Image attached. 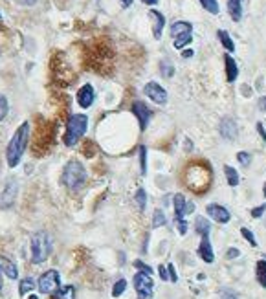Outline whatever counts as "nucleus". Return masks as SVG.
<instances>
[{
    "instance_id": "obj_48",
    "label": "nucleus",
    "mask_w": 266,
    "mask_h": 299,
    "mask_svg": "<svg viewBox=\"0 0 266 299\" xmlns=\"http://www.w3.org/2000/svg\"><path fill=\"white\" fill-rule=\"evenodd\" d=\"M141 2H143V4H147V6H156L158 2H160V0H141Z\"/></svg>"
},
{
    "instance_id": "obj_34",
    "label": "nucleus",
    "mask_w": 266,
    "mask_h": 299,
    "mask_svg": "<svg viewBox=\"0 0 266 299\" xmlns=\"http://www.w3.org/2000/svg\"><path fill=\"white\" fill-rule=\"evenodd\" d=\"M162 74L166 77H171L173 74H175V68H173L171 61H164L162 63Z\"/></svg>"
},
{
    "instance_id": "obj_44",
    "label": "nucleus",
    "mask_w": 266,
    "mask_h": 299,
    "mask_svg": "<svg viewBox=\"0 0 266 299\" xmlns=\"http://www.w3.org/2000/svg\"><path fill=\"white\" fill-rule=\"evenodd\" d=\"M259 108H261L262 112H266V96H262L261 99H259Z\"/></svg>"
},
{
    "instance_id": "obj_13",
    "label": "nucleus",
    "mask_w": 266,
    "mask_h": 299,
    "mask_svg": "<svg viewBox=\"0 0 266 299\" xmlns=\"http://www.w3.org/2000/svg\"><path fill=\"white\" fill-rule=\"evenodd\" d=\"M132 114L138 117V123H140V131H145L147 123L151 119V110L143 101H134L132 103Z\"/></svg>"
},
{
    "instance_id": "obj_28",
    "label": "nucleus",
    "mask_w": 266,
    "mask_h": 299,
    "mask_svg": "<svg viewBox=\"0 0 266 299\" xmlns=\"http://www.w3.org/2000/svg\"><path fill=\"white\" fill-rule=\"evenodd\" d=\"M198 2H200V6L207 11V13H211V15H219L221 8H219V2H217V0H198Z\"/></svg>"
},
{
    "instance_id": "obj_12",
    "label": "nucleus",
    "mask_w": 266,
    "mask_h": 299,
    "mask_svg": "<svg viewBox=\"0 0 266 299\" xmlns=\"http://www.w3.org/2000/svg\"><path fill=\"white\" fill-rule=\"evenodd\" d=\"M95 101V90L94 86L90 85V83H86V85H83L77 90V105H79L81 108H90L92 105H94Z\"/></svg>"
},
{
    "instance_id": "obj_41",
    "label": "nucleus",
    "mask_w": 266,
    "mask_h": 299,
    "mask_svg": "<svg viewBox=\"0 0 266 299\" xmlns=\"http://www.w3.org/2000/svg\"><path fill=\"white\" fill-rule=\"evenodd\" d=\"M257 132L261 134L262 142H266V131H264V127H262V123H261V122H257Z\"/></svg>"
},
{
    "instance_id": "obj_26",
    "label": "nucleus",
    "mask_w": 266,
    "mask_h": 299,
    "mask_svg": "<svg viewBox=\"0 0 266 299\" xmlns=\"http://www.w3.org/2000/svg\"><path fill=\"white\" fill-rule=\"evenodd\" d=\"M33 288H35V281H33L31 277L22 279V281L19 283V294L20 295L30 294V292H33Z\"/></svg>"
},
{
    "instance_id": "obj_49",
    "label": "nucleus",
    "mask_w": 266,
    "mask_h": 299,
    "mask_svg": "<svg viewBox=\"0 0 266 299\" xmlns=\"http://www.w3.org/2000/svg\"><path fill=\"white\" fill-rule=\"evenodd\" d=\"M2 286H4V272L0 270V292H2Z\"/></svg>"
},
{
    "instance_id": "obj_18",
    "label": "nucleus",
    "mask_w": 266,
    "mask_h": 299,
    "mask_svg": "<svg viewBox=\"0 0 266 299\" xmlns=\"http://www.w3.org/2000/svg\"><path fill=\"white\" fill-rule=\"evenodd\" d=\"M224 65H226V81L228 83H235L237 77H239V66H237V61L230 53L224 55Z\"/></svg>"
},
{
    "instance_id": "obj_6",
    "label": "nucleus",
    "mask_w": 266,
    "mask_h": 299,
    "mask_svg": "<svg viewBox=\"0 0 266 299\" xmlns=\"http://www.w3.org/2000/svg\"><path fill=\"white\" fill-rule=\"evenodd\" d=\"M173 46L176 50H184L187 44L193 42V24L187 21H176L171 24Z\"/></svg>"
},
{
    "instance_id": "obj_36",
    "label": "nucleus",
    "mask_w": 266,
    "mask_h": 299,
    "mask_svg": "<svg viewBox=\"0 0 266 299\" xmlns=\"http://www.w3.org/2000/svg\"><path fill=\"white\" fill-rule=\"evenodd\" d=\"M264 213H266V204H261V206H257V208L251 209V217L253 218H261Z\"/></svg>"
},
{
    "instance_id": "obj_43",
    "label": "nucleus",
    "mask_w": 266,
    "mask_h": 299,
    "mask_svg": "<svg viewBox=\"0 0 266 299\" xmlns=\"http://www.w3.org/2000/svg\"><path fill=\"white\" fill-rule=\"evenodd\" d=\"M221 299H237V295L233 294V292H230V290H224L221 295Z\"/></svg>"
},
{
    "instance_id": "obj_4",
    "label": "nucleus",
    "mask_w": 266,
    "mask_h": 299,
    "mask_svg": "<svg viewBox=\"0 0 266 299\" xmlns=\"http://www.w3.org/2000/svg\"><path fill=\"white\" fill-rule=\"evenodd\" d=\"M88 129V116L86 114H72L66 123V134H65V145L74 147L81 138L85 136Z\"/></svg>"
},
{
    "instance_id": "obj_47",
    "label": "nucleus",
    "mask_w": 266,
    "mask_h": 299,
    "mask_svg": "<svg viewBox=\"0 0 266 299\" xmlns=\"http://www.w3.org/2000/svg\"><path fill=\"white\" fill-rule=\"evenodd\" d=\"M193 53H195L193 50H186V51H182V57H184V59H189Z\"/></svg>"
},
{
    "instance_id": "obj_2",
    "label": "nucleus",
    "mask_w": 266,
    "mask_h": 299,
    "mask_svg": "<svg viewBox=\"0 0 266 299\" xmlns=\"http://www.w3.org/2000/svg\"><path fill=\"white\" fill-rule=\"evenodd\" d=\"M30 254H31V263L40 264L44 263L46 259L51 254V238L46 233L44 229H39L31 235L30 241Z\"/></svg>"
},
{
    "instance_id": "obj_22",
    "label": "nucleus",
    "mask_w": 266,
    "mask_h": 299,
    "mask_svg": "<svg viewBox=\"0 0 266 299\" xmlns=\"http://www.w3.org/2000/svg\"><path fill=\"white\" fill-rule=\"evenodd\" d=\"M195 231L200 235V237H206V235H209V231H211L209 220H207L206 217H196V220H195Z\"/></svg>"
},
{
    "instance_id": "obj_31",
    "label": "nucleus",
    "mask_w": 266,
    "mask_h": 299,
    "mask_svg": "<svg viewBox=\"0 0 266 299\" xmlns=\"http://www.w3.org/2000/svg\"><path fill=\"white\" fill-rule=\"evenodd\" d=\"M8 110H10V103L4 96H0V122L8 116Z\"/></svg>"
},
{
    "instance_id": "obj_25",
    "label": "nucleus",
    "mask_w": 266,
    "mask_h": 299,
    "mask_svg": "<svg viewBox=\"0 0 266 299\" xmlns=\"http://www.w3.org/2000/svg\"><path fill=\"white\" fill-rule=\"evenodd\" d=\"M224 174H226V182L230 188H237L239 186V172H237L235 167H231V165H224Z\"/></svg>"
},
{
    "instance_id": "obj_23",
    "label": "nucleus",
    "mask_w": 266,
    "mask_h": 299,
    "mask_svg": "<svg viewBox=\"0 0 266 299\" xmlns=\"http://www.w3.org/2000/svg\"><path fill=\"white\" fill-rule=\"evenodd\" d=\"M54 299H76V288L72 284H66V286H61L56 294H51Z\"/></svg>"
},
{
    "instance_id": "obj_29",
    "label": "nucleus",
    "mask_w": 266,
    "mask_h": 299,
    "mask_svg": "<svg viewBox=\"0 0 266 299\" xmlns=\"http://www.w3.org/2000/svg\"><path fill=\"white\" fill-rule=\"evenodd\" d=\"M127 290V281L123 277L120 279V281H116L114 283V288H112V297H120V295L125 294Z\"/></svg>"
},
{
    "instance_id": "obj_10",
    "label": "nucleus",
    "mask_w": 266,
    "mask_h": 299,
    "mask_svg": "<svg viewBox=\"0 0 266 299\" xmlns=\"http://www.w3.org/2000/svg\"><path fill=\"white\" fill-rule=\"evenodd\" d=\"M206 213L211 220H215V222H219V224H228L231 220V213L224 206H221V204H215V202L207 204Z\"/></svg>"
},
{
    "instance_id": "obj_5",
    "label": "nucleus",
    "mask_w": 266,
    "mask_h": 299,
    "mask_svg": "<svg viewBox=\"0 0 266 299\" xmlns=\"http://www.w3.org/2000/svg\"><path fill=\"white\" fill-rule=\"evenodd\" d=\"M186 176H193V178H186L187 188H189L191 191L204 193L206 189H209V180H211L209 165H207V167H202V169H198L196 165L187 167L186 169Z\"/></svg>"
},
{
    "instance_id": "obj_46",
    "label": "nucleus",
    "mask_w": 266,
    "mask_h": 299,
    "mask_svg": "<svg viewBox=\"0 0 266 299\" xmlns=\"http://www.w3.org/2000/svg\"><path fill=\"white\" fill-rule=\"evenodd\" d=\"M19 4H22V6H33L37 2V0H17Z\"/></svg>"
},
{
    "instance_id": "obj_14",
    "label": "nucleus",
    "mask_w": 266,
    "mask_h": 299,
    "mask_svg": "<svg viewBox=\"0 0 266 299\" xmlns=\"http://www.w3.org/2000/svg\"><path fill=\"white\" fill-rule=\"evenodd\" d=\"M186 197L182 195V193H176L175 197H173V206H175V222L180 224V222H186Z\"/></svg>"
},
{
    "instance_id": "obj_33",
    "label": "nucleus",
    "mask_w": 266,
    "mask_h": 299,
    "mask_svg": "<svg viewBox=\"0 0 266 299\" xmlns=\"http://www.w3.org/2000/svg\"><path fill=\"white\" fill-rule=\"evenodd\" d=\"M241 233H242V237L246 238L248 243H250V244H251V246H253V248H255V246H257V241H255V235L251 233V231H250V229H248V228H241Z\"/></svg>"
},
{
    "instance_id": "obj_51",
    "label": "nucleus",
    "mask_w": 266,
    "mask_h": 299,
    "mask_svg": "<svg viewBox=\"0 0 266 299\" xmlns=\"http://www.w3.org/2000/svg\"><path fill=\"white\" fill-rule=\"evenodd\" d=\"M30 299H39V297H37V295H30Z\"/></svg>"
},
{
    "instance_id": "obj_40",
    "label": "nucleus",
    "mask_w": 266,
    "mask_h": 299,
    "mask_svg": "<svg viewBox=\"0 0 266 299\" xmlns=\"http://www.w3.org/2000/svg\"><path fill=\"white\" fill-rule=\"evenodd\" d=\"M239 255H241V252H239V250H237V248H230V250H228L226 257L228 259H235V257H239Z\"/></svg>"
},
{
    "instance_id": "obj_9",
    "label": "nucleus",
    "mask_w": 266,
    "mask_h": 299,
    "mask_svg": "<svg viewBox=\"0 0 266 299\" xmlns=\"http://www.w3.org/2000/svg\"><path fill=\"white\" fill-rule=\"evenodd\" d=\"M143 94H145L152 103H156V105H166L167 103V90L160 83L149 81L143 86Z\"/></svg>"
},
{
    "instance_id": "obj_27",
    "label": "nucleus",
    "mask_w": 266,
    "mask_h": 299,
    "mask_svg": "<svg viewBox=\"0 0 266 299\" xmlns=\"http://www.w3.org/2000/svg\"><path fill=\"white\" fill-rule=\"evenodd\" d=\"M167 218L166 213H164V209H154V213H152V228H162V226H166Z\"/></svg>"
},
{
    "instance_id": "obj_17",
    "label": "nucleus",
    "mask_w": 266,
    "mask_h": 299,
    "mask_svg": "<svg viewBox=\"0 0 266 299\" xmlns=\"http://www.w3.org/2000/svg\"><path fill=\"white\" fill-rule=\"evenodd\" d=\"M221 134L224 140H228V142H231V140H235L237 138V123L233 117L226 116L222 117L221 122Z\"/></svg>"
},
{
    "instance_id": "obj_42",
    "label": "nucleus",
    "mask_w": 266,
    "mask_h": 299,
    "mask_svg": "<svg viewBox=\"0 0 266 299\" xmlns=\"http://www.w3.org/2000/svg\"><path fill=\"white\" fill-rule=\"evenodd\" d=\"M195 209H196L195 202H187V204H186V217H187V215H191V213H193V211H195Z\"/></svg>"
},
{
    "instance_id": "obj_1",
    "label": "nucleus",
    "mask_w": 266,
    "mask_h": 299,
    "mask_svg": "<svg viewBox=\"0 0 266 299\" xmlns=\"http://www.w3.org/2000/svg\"><path fill=\"white\" fill-rule=\"evenodd\" d=\"M28 142H30V123L24 122L15 131L11 142L8 143V149H6V160H8L10 167H17L20 163L22 154H24L26 147H28Z\"/></svg>"
},
{
    "instance_id": "obj_21",
    "label": "nucleus",
    "mask_w": 266,
    "mask_h": 299,
    "mask_svg": "<svg viewBox=\"0 0 266 299\" xmlns=\"http://www.w3.org/2000/svg\"><path fill=\"white\" fill-rule=\"evenodd\" d=\"M217 37H219V41H221V44L224 46V50H226L228 53L235 51V42H233V39H231V35L226 30H219L217 31Z\"/></svg>"
},
{
    "instance_id": "obj_24",
    "label": "nucleus",
    "mask_w": 266,
    "mask_h": 299,
    "mask_svg": "<svg viewBox=\"0 0 266 299\" xmlns=\"http://www.w3.org/2000/svg\"><path fill=\"white\" fill-rule=\"evenodd\" d=\"M255 277H257V283L261 284L262 288H266V259L257 261V264H255Z\"/></svg>"
},
{
    "instance_id": "obj_45",
    "label": "nucleus",
    "mask_w": 266,
    "mask_h": 299,
    "mask_svg": "<svg viewBox=\"0 0 266 299\" xmlns=\"http://www.w3.org/2000/svg\"><path fill=\"white\" fill-rule=\"evenodd\" d=\"M132 2H134V0H121V8L127 10V8H131L132 6Z\"/></svg>"
},
{
    "instance_id": "obj_11",
    "label": "nucleus",
    "mask_w": 266,
    "mask_h": 299,
    "mask_svg": "<svg viewBox=\"0 0 266 299\" xmlns=\"http://www.w3.org/2000/svg\"><path fill=\"white\" fill-rule=\"evenodd\" d=\"M17 193H19V186L15 180H10L0 195V208H11L17 200Z\"/></svg>"
},
{
    "instance_id": "obj_19",
    "label": "nucleus",
    "mask_w": 266,
    "mask_h": 299,
    "mask_svg": "<svg viewBox=\"0 0 266 299\" xmlns=\"http://www.w3.org/2000/svg\"><path fill=\"white\" fill-rule=\"evenodd\" d=\"M0 270H2V272H4V274L8 275L10 279H17V277H19V270H17V264L11 263L8 257H2V255H0Z\"/></svg>"
},
{
    "instance_id": "obj_32",
    "label": "nucleus",
    "mask_w": 266,
    "mask_h": 299,
    "mask_svg": "<svg viewBox=\"0 0 266 299\" xmlns=\"http://www.w3.org/2000/svg\"><path fill=\"white\" fill-rule=\"evenodd\" d=\"M237 160H239V163H241V165H244V167H246L248 163L251 162V154H250V152H246V151L237 152Z\"/></svg>"
},
{
    "instance_id": "obj_39",
    "label": "nucleus",
    "mask_w": 266,
    "mask_h": 299,
    "mask_svg": "<svg viewBox=\"0 0 266 299\" xmlns=\"http://www.w3.org/2000/svg\"><path fill=\"white\" fill-rule=\"evenodd\" d=\"M158 274H160V277L164 279V281H169V270H167V266L160 264V266H158Z\"/></svg>"
},
{
    "instance_id": "obj_7",
    "label": "nucleus",
    "mask_w": 266,
    "mask_h": 299,
    "mask_svg": "<svg viewBox=\"0 0 266 299\" xmlns=\"http://www.w3.org/2000/svg\"><path fill=\"white\" fill-rule=\"evenodd\" d=\"M37 288H39L40 294H56L57 290L61 288V275L57 270H46L44 274L39 277V283H37Z\"/></svg>"
},
{
    "instance_id": "obj_50",
    "label": "nucleus",
    "mask_w": 266,
    "mask_h": 299,
    "mask_svg": "<svg viewBox=\"0 0 266 299\" xmlns=\"http://www.w3.org/2000/svg\"><path fill=\"white\" fill-rule=\"evenodd\" d=\"M262 195H264V198H266V184L262 186Z\"/></svg>"
},
{
    "instance_id": "obj_16",
    "label": "nucleus",
    "mask_w": 266,
    "mask_h": 299,
    "mask_svg": "<svg viewBox=\"0 0 266 299\" xmlns=\"http://www.w3.org/2000/svg\"><path fill=\"white\" fill-rule=\"evenodd\" d=\"M149 17L152 19V33L154 39H162L164 28H166V15L158 10H149Z\"/></svg>"
},
{
    "instance_id": "obj_20",
    "label": "nucleus",
    "mask_w": 266,
    "mask_h": 299,
    "mask_svg": "<svg viewBox=\"0 0 266 299\" xmlns=\"http://www.w3.org/2000/svg\"><path fill=\"white\" fill-rule=\"evenodd\" d=\"M228 13L231 21L239 22L242 19V0H228Z\"/></svg>"
},
{
    "instance_id": "obj_3",
    "label": "nucleus",
    "mask_w": 266,
    "mask_h": 299,
    "mask_svg": "<svg viewBox=\"0 0 266 299\" xmlns=\"http://www.w3.org/2000/svg\"><path fill=\"white\" fill-rule=\"evenodd\" d=\"M63 184L70 191H77L86 182V169L79 160H70L63 169Z\"/></svg>"
},
{
    "instance_id": "obj_15",
    "label": "nucleus",
    "mask_w": 266,
    "mask_h": 299,
    "mask_svg": "<svg viewBox=\"0 0 266 299\" xmlns=\"http://www.w3.org/2000/svg\"><path fill=\"white\" fill-rule=\"evenodd\" d=\"M198 255H200V259L204 261V263H207V264L215 263V252H213V246H211L209 235H206V237H200Z\"/></svg>"
},
{
    "instance_id": "obj_35",
    "label": "nucleus",
    "mask_w": 266,
    "mask_h": 299,
    "mask_svg": "<svg viewBox=\"0 0 266 299\" xmlns=\"http://www.w3.org/2000/svg\"><path fill=\"white\" fill-rule=\"evenodd\" d=\"M134 266L140 270V272H143V274L152 275V268H151V266H147V264L143 263V261H140V259H138V261H134Z\"/></svg>"
},
{
    "instance_id": "obj_38",
    "label": "nucleus",
    "mask_w": 266,
    "mask_h": 299,
    "mask_svg": "<svg viewBox=\"0 0 266 299\" xmlns=\"http://www.w3.org/2000/svg\"><path fill=\"white\" fill-rule=\"evenodd\" d=\"M167 270H169V281L171 283H178V275H176V270L173 264H167Z\"/></svg>"
},
{
    "instance_id": "obj_52",
    "label": "nucleus",
    "mask_w": 266,
    "mask_h": 299,
    "mask_svg": "<svg viewBox=\"0 0 266 299\" xmlns=\"http://www.w3.org/2000/svg\"><path fill=\"white\" fill-rule=\"evenodd\" d=\"M0 21H2V15H0Z\"/></svg>"
},
{
    "instance_id": "obj_37",
    "label": "nucleus",
    "mask_w": 266,
    "mask_h": 299,
    "mask_svg": "<svg viewBox=\"0 0 266 299\" xmlns=\"http://www.w3.org/2000/svg\"><path fill=\"white\" fill-rule=\"evenodd\" d=\"M147 149L145 147H140V162H141V172L145 174L147 172V165H145V160H147Z\"/></svg>"
},
{
    "instance_id": "obj_8",
    "label": "nucleus",
    "mask_w": 266,
    "mask_h": 299,
    "mask_svg": "<svg viewBox=\"0 0 266 299\" xmlns=\"http://www.w3.org/2000/svg\"><path fill=\"white\" fill-rule=\"evenodd\" d=\"M134 290L138 294V299H149L154 292V281L149 274H143V272H138L134 274Z\"/></svg>"
},
{
    "instance_id": "obj_30",
    "label": "nucleus",
    "mask_w": 266,
    "mask_h": 299,
    "mask_svg": "<svg viewBox=\"0 0 266 299\" xmlns=\"http://www.w3.org/2000/svg\"><path fill=\"white\" fill-rule=\"evenodd\" d=\"M134 202L138 204V208H140V211H143L145 209V204H147V195H145V189H138L134 195Z\"/></svg>"
}]
</instances>
